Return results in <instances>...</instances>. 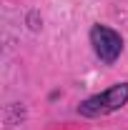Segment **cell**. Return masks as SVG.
<instances>
[{
  "instance_id": "cell-2",
  "label": "cell",
  "mask_w": 128,
  "mask_h": 130,
  "mask_svg": "<svg viewBox=\"0 0 128 130\" xmlns=\"http://www.w3.org/2000/svg\"><path fill=\"white\" fill-rule=\"evenodd\" d=\"M91 45L96 50V55L103 60L106 65H111L118 60V55L123 53V38L118 32L108 28V25H93L91 28Z\"/></svg>"
},
{
  "instance_id": "cell-1",
  "label": "cell",
  "mask_w": 128,
  "mask_h": 130,
  "mask_svg": "<svg viewBox=\"0 0 128 130\" xmlns=\"http://www.w3.org/2000/svg\"><path fill=\"white\" fill-rule=\"evenodd\" d=\"M126 103H128V83H116L108 90L85 98L78 105V113L83 118H103V115H111L116 110H121Z\"/></svg>"
}]
</instances>
